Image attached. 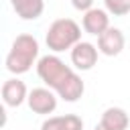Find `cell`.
<instances>
[{"mask_svg": "<svg viewBox=\"0 0 130 130\" xmlns=\"http://www.w3.org/2000/svg\"><path fill=\"white\" fill-rule=\"evenodd\" d=\"M37 73L65 102H77L83 95L85 85H83L81 77L71 67H67L59 57H55V55L41 57L39 63H37Z\"/></svg>", "mask_w": 130, "mask_h": 130, "instance_id": "1", "label": "cell"}, {"mask_svg": "<svg viewBox=\"0 0 130 130\" xmlns=\"http://www.w3.org/2000/svg\"><path fill=\"white\" fill-rule=\"evenodd\" d=\"M39 57V41L32 35H18L6 55V69L10 73H26Z\"/></svg>", "mask_w": 130, "mask_h": 130, "instance_id": "2", "label": "cell"}, {"mask_svg": "<svg viewBox=\"0 0 130 130\" xmlns=\"http://www.w3.org/2000/svg\"><path fill=\"white\" fill-rule=\"evenodd\" d=\"M47 47L55 53H61L65 49H73L81 41V28L71 18H57L49 30H47Z\"/></svg>", "mask_w": 130, "mask_h": 130, "instance_id": "3", "label": "cell"}, {"mask_svg": "<svg viewBox=\"0 0 130 130\" xmlns=\"http://www.w3.org/2000/svg\"><path fill=\"white\" fill-rule=\"evenodd\" d=\"M26 102H28V108H30L35 114H51V112H55V108H57V98H55V93H53L51 89H45V87H35V89L28 93Z\"/></svg>", "mask_w": 130, "mask_h": 130, "instance_id": "4", "label": "cell"}, {"mask_svg": "<svg viewBox=\"0 0 130 130\" xmlns=\"http://www.w3.org/2000/svg\"><path fill=\"white\" fill-rule=\"evenodd\" d=\"M71 63L81 69V71H89L95 63H98V49L91 43L79 41L73 49H71Z\"/></svg>", "mask_w": 130, "mask_h": 130, "instance_id": "5", "label": "cell"}, {"mask_svg": "<svg viewBox=\"0 0 130 130\" xmlns=\"http://www.w3.org/2000/svg\"><path fill=\"white\" fill-rule=\"evenodd\" d=\"M124 49V35L120 28H114L110 26L106 32H102L98 37V51L108 55V57H116L120 55Z\"/></svg>", "mask_w": 130, "mask_h": 130, "instance_id": "6", "label": "cell"}, {"mask_svg": "<svg viewBox=\"0 0 130 130\" xmlns=\"http://www.w3.org/2000/svg\"><path fill=\"white\" fill-rule=\"evenodd\" d=\"M81 24H83V30H85V32L100 37L102 32H106V30L110 28V16H108V12L102 10V8H91V10L83 12Z\"/></svg>", "mask_w": 130, "mask_h": 130, "instance_id": "7", "label": "cell"}, {"mask_svg": "<svg viewBox=\"0 0 130 130\" xmlns=\"http://www.w3.org/2000/svg\"><path fill=\"white\" fill-rule=\"evenodd\" d=\"M26 98H28V93H26L24 81H20V79H6L4 81V85H2V100H4L6 106L18 108Z\"/></svg>", "mask_w": 130, "mask_h": 130, "instance_id": "8", "label": "cell"}, {"mask_svg": "<svg viewBox=\"0 0 130 130\" xmlns=\"http://www.w3.org/2000/svg\"><path fill=\"white\" fill-rule=\"evenodd\" d=\"M41 130H83V120L75 114L53 116L41 124Z\"/></svg>", "mask_w": 130, "mask_h": 130, "instance_id": "9", "label": "cell"}, {"mask_svg": "<svg viewBox=\"0 0 130 130\" xmlns=\"http://www.w3.org/2000/svg\"><path fill=\"white\" fill-rule=\"evenodd\" d=\"M10 4L22 20H35L45 10V0H10Z\"/></svg>", "mask_w": 130, "mask_h": 130, "instance_id": "10", "label": "cell"}, {"mask_svg": "<svg viewBox=\"0 0 130 130\" xmlns=\"http://www.w3.org/2000/svg\"><path fill=\"white\" fill-rule=\"evenodd\" d=\"M100 124H104L108 130H126L130 124V118H128L126 110H122V108H108L102 114Z\"/></svg>", "mask_w": 130, "mask_h": 130, "instance_id": "11", "label": "cell"}, {"mask_svg": "<svg viewBox=\"0 0 130 130\" xmlns=\"http://www.w3.org/2000/svg\"><path fill=\"white\" fill-rule=\"evenodd\" d=\"M106 10L114 16H124L130 12V0H104Z\"/></svg>", "mask_w": 130, "mask_h": 130, "instance_id": "12", "label": "cell"}, {"mask_svg": "<svg viewBox=\"0 0 130 130\" xmlns=\"http://www.w3.org/2000/svg\"><path fill=\"white\" fill-rule=\"evenodd\" d=\"M71 4H73V8H75V10L87 12V10H91V6H93V0H71Z\"/></svg>", "mask_w": 130, "mask_h": 130, "instance_id": "13", "label": "cell"}, {"mask_svg": "<svg viewBox=\"0 0 130 130\" xmlns=\"http://www.w3.org/2000/svg\"><path fill=\"white\" fill-rule=\"evenodd\" d=\"M93 130H108V128H106V126H104V124H98V126H95V128H93Z\"/></svg>", "mask_w": 130, "mask_h": 130, "instance_id": "14", "label": "cell"}]
</instances>
